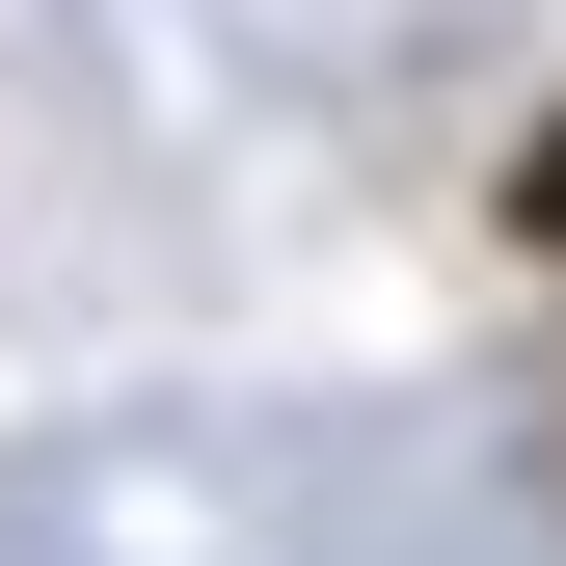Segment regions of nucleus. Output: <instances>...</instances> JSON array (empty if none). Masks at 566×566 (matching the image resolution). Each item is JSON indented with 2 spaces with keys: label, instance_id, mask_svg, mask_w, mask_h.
<instances>
[]
</instances>
